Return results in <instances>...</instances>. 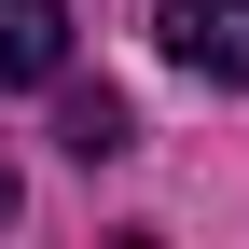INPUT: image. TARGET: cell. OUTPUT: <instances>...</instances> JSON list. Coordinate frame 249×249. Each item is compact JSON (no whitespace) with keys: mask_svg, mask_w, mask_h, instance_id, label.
<instances>
[{"mask_svg":"<svg viewBox=\"0 0 249 249\" xmlns=\"http://www.w3.org/2000/svg\"><path fill=\"white\" fill-rule=\"evenodd\" d=\"M0 222H14V152H0Z\"/></svg>","mask_w":249,"mask_h":249,"instance_id":"cell-4","label":"cell"},{"mask_svg":"<svg viewBox=\"0 0 249 249\" xmlns=\"http://www.w3.org/2000/svg\"><path fill=\"white\" fill-rule=\"evenodd\" d=\"M152 42H166L194 83H249V0H166Z\"/></svg>","mask_w":249,"mask_h":249,"instance_id":"cell-1","label":"cell"},{"mask_svg":"<svg viewBox=\"0 0 249 249\" xmlns=\"http://www.w3.org/2000/svg\"><path fill=\"white\" fill-rule=\"evenodd\" d=\"M70 70V0H0V83H55Z\"/></svg>","mask_w":249,"mask_h":249,"instance_id":"cell-2","label":"cell"},{"mask_svg":"<svg viewBox=\"0 0 249 249\" xmlns=\"http://www.w3.org/2000/svg\"><path fill=\"white\" fill-rule=\"evenodd\" d=\"M55 139H70V166H111V152L139 139V111H124L111 83H70V97H55Z\"/></svg>","mask_w":249,"mask_h":249,"instance_id":"cell-3","label":"cell"}]
</instances>
